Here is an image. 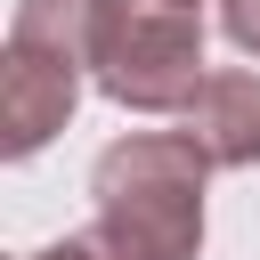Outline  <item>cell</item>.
<instances>
[{
    "label": "cell",
    "mask_w": 260,
    "mask_h": 260,
    "mask_svg": "<svg viewBox=\"0 0 260 260\" xmlns=\"http://www.w3.org/2000/svg\"><path fill=\"white\" fill-rule=\"evenodd\" d=\"M203 179L211 154L187 130H130L89 162L106 260H195L203 252Z\"/></svg>",
    "instance_id": "cell-1"
},
{
    "label": "cell",
    "mask_w": 260,
    "mask_h": 260,
    "mask_svg": "<svg viewBox=\"0 0 260 260\" xmlns=\"http://www.w3.org/2000/svg\"><path fill=\"white\" fill-rule=\"evenodd\" d=\"M89 49H98V0H16L8 24V73H0V146L24 162L41 154L89 81Z\"/></svg>",
    "instance_id": "cell-2"
},
{
    "label": "cell",
    "mask_w": 260,
    "mask_h": 260,
    "mask_svg": "<svg viewBox=\"0 0 260 260\" xmlns=\"http://www.w3.org/2000/svg\"><path fill=\"white\" fill-rule=\"evenodd\" d=\"M89 81L130 114H187L203 89V16L171 0H98Z\"/></svg>",
    "instance_id": "cell-3"
},
{
    "label": "cell",
    "mask_w": 260,
    "mask_h": 260,
    "mask_svg": "<svg viewBox=\"0 0 260 260\" xmlns=\"http://www.w3.org/2000/svg\"><path fill=\"white\" fill-rule=\"evenodd\" d=\"M187 138L211 154V171H252L260 162V73H203L187 98Z\"/></svg>",
    "instance_id": "cell-4"
},
{
    "label": "cell",
    "mask_w": 260,
    "mask_h": 260,
    "mask_svg": "<svg viewBox=\"0 0 260 260\" xmlns=\"http://www.w3.org/2000/svg\"><path fill=\"white\" fill-rule=\"evenodd\" d=\"M219 24L244 57H260V0H219Z\"/></svg>",
    "instance_id": "cell-5"
},
{
    "label": "cell",
    "mask_w": 260,
    "mask_h": 260,
    "mask_svg": "<svg viewBox=\"0 0 260 260\" xmlns=\"http://www.w3.org/2000/svg\"><path fill=\"white\" fill-rule=\"evenodd\" d=\"M24 260H106V244H98V228H89V236H65V244H41V252H24Z\"/></svg>",
    "instance_id": "cell-6"
},
{
    "label": "cell",
    "mask_w": 260,
    "mask_h": 260,
    "mask_svg": "<svg viewBox=\"0 0 260 260\" xmlns=\"http://www.w3.org/2000/svg\"><path fill=\"white\" fill-rule=\"evenodd\" d=\"M171 8H195V0H171Z\"/></svg>",
    "instance_id": "cell-7"
}]
</instances>
